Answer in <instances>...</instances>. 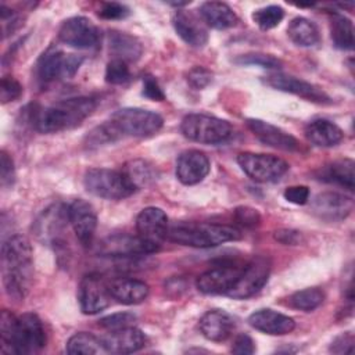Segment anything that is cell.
Wrapping results in <instances>:
<instances>
[{
    "label": "cell",
    "instance_id": "42",
    "mask_svg": "<svg viewBox=\"0 0 355 355\" xmlns=\"http://www.w3.org/2000/svg\"><path fill=\"white\" fill-rule=\"evenodd\" d=\"M212 72L205 67H194L187 73V80L194 89H204L212 82Z\"/></svg>",
    "mask_w": 355,
    "mask_h": 355
},
{
    "label": "cell",
    "instance_id": "18",
    "mask_svg": "<svg viewBox=\"0 0 355 355\" xmlns=\"http://www.w3.org/2000/svg\"><path fill=\"white\" fill-rule=\"evenodd\" d=\"M168 229V216L161 208L147 207L136 218L137 236L150 244L159 247L166 239Z\"/></svg>",
    "mask_w": 355,
    "mask_h": 355
},
{
    "label": "cell",
    "instance_id": "16",
    "mask_svg": "<svg viewBox=\"0 0 355 355\" xmlns=\"http://www.w3.org/2000/svg\"><path fill=\"white\" fill-rule=\"evenodd\" d=\"M354 209V200L336 191H323L311 201V211L315 216L327 222L344 220Z\"/></svg>",
    "mask_w": 355,
    "mask_h": 355
},
{
    "label": "cell",
    "instance_id": "27",
    "mask_svg": "<svg viewBox=\"0 0 355 355\" xmlns=\"http://www.w3.org/2000/svg\"><path fill=\"white\" fill-rule=\"evenodd\" d=\"M110 293L111 297L121 304L136 305L148 297L150 288L141 280L121 277L110 283Z\"/></svg>",
    "mask_w": 355,
    "mask_h": 355
},
{
    "label": "cell",
    "instance_id": "14",
    "mask_svg": "<svg viewBox=\"0 0 355 355\" xmlns=\"http://www.w3.org/2000/svg\"><path fill=\"white\" fill-rule=\"evenodd\" d=\"M158 250V245L150 244L139 236L130 234H112L101 240L97 245V252L100 255L118 258H130L144 254H153Z\"/></svg>",
    "mask_w": 355,
    "mask_h": 355
},
{
    "label": "cell",
    "instance_id": "48",
    "mask_svg": "<svg viewBox=\"0 0 355 355\" xmlns=\"http://www.w3.org/2000/svg\"><path fill=\"white\" fill-rule=\"evenodd\" d=\"M273 237L276 241L284 245H297L302 240V234L293 229H279L273 233Z\"/></svg>",
    "mask_w": 355,
    "mask_h": 355
},
{
    "label": "cell",
    "instance_id": "30",
    "mask_svg": "<svg viewBox=\"0 0 355 355\" xmlns=\"http://www.w3.org/2000/svg\"><path fill=\"white\" fill-rule=\"evenodd\" d=\"M354 161L349 158L337 159L322 168L319 179L340 184L348 190H354L355 186V175H354Z\"/></svg>",
    "mask_w": 355,
    "mask_h": 355
},
{
    "label": "cell",
    "instance_id": "34",
    "mask_svg": "<svg viewBox=\"0 0 355 355\" xmlns=\"http://www.w3.org/2000/svg\"><path fill=\"white\" fill-rule=\"evenodd\" d=\"M67 352L71 355H97L107 354L101 338L92 333L80 331L73 334L67 343Z\"/></svg>",
    "mask_w": 355,
    "mask_h": 355
},
{
    "label": "cell",
    "instance_id": "10",
    "mask_svg": "<svg viewBox=\"0 0 355 355\" xmlns=\"http://www.w3.org/2000/svg\"><path fill=\"white\" fill-rule=\"evenodd\" d=\"M83 62L82 55L65 54L58 49H50L37 61V78L44 82H53L58 78H72Z\"/></svg>",
    "mask_w": 355,
    "mask_h": 355
},
{
    "label": "cell",
    "instance_id": "22",
    "mask_svg": "<svg viewBox=\"0 0 355 355\" xmlns=\"http://www.w3.org/2000/svg\"><path fill=\"white\" fill-rule=\"evenodd\" d=\"M68 207L54 204L35 222V233L43 241L60 244V236L68 223Z\"/></svg>",
    "mask_w": 355,
    "mask_h": 355
},
{
    "label": "cell",
    "instance_id": "49",
    "mask_svg": "<svg viewBox=\"0 0 355 355\" xmlns=\"http://www.w3.org/2000/svg\"><path fill=\"white\" fill-rule=\"evenodd\" d=\"M354 337L351 333H344L336 337L330 345V351L334 354H348L352 351Z\"/></svg>",
    "mask_w": 355,
    "mask_h": 355
},
{
    "label": "cell",
    "instance_id": "21",
    "mask_svg": "<svg viewBox=\"0 0 355 355\" xmlns=\"http://www.w3.org/2000/svg\"><path fill=\"white\" fill-rule=\"evenodd\" d=\"M172 25L183 42L193 47H202L208 42V31L201 17L187 10H178L172 15Z\"/></svg>",
    "mask_w": 355,
    "mask_h": 355
},
{
    "label": "cell",
    "instance_id": "26",
    "mask_svg": "<svg viewBox=\"0 0 355 355\" xmlns=\"http://www.w3.org/2000/svg\"><path fill=\"white\" fill-rule=\"evenodd\" d=\"M304 133L306 139L318 147H333L344 139V132L334 122L318 118L306 123Z\"/></svg>",
    "mask_w": 355,
    "mask_h": 355
},
{
    "label": "cell",
    "instance_id": "1",
    "mask_svg": "<svg viewBox=\"0 0 355 355\" xmlns=\"http://www.w3.org/2000/svg\"><path fill=\"white\" fill-rule=\"evenodd\" d=\"M3 284L8 297L24 300L29 293L33 277L32 247L21 234L10 236L1 245Z\"/></svg>",
    "mask_w": 355,
    "mask_h": 355
},
{
    "label": "cell",
    "instance_id": "15",
    "mask_svg": "<svg viewBox=\"0 0 355 355\" xmlns=\"http://www.w3.org/2000/svg\"><path fill=\"white\" fill-rule=\"evenodd\" d=\"M265 83L276 90L295 94L298 97H302V98L316 103V104H331L333 103L330 96L327 93H324L320 87H318L306 80L291 76V75L279 73V72L270 73L265 78Z\"/></svg>",
    "mask_w": 355,
    "mask_h": 355
},
{
    "label": "cell",
    "instance_id": "23",
    "mask_svg": "<svg viewBox=\"0 0 355 355\" xmlns=\"http://www.w3.org/2000/svg\"><path fill=\"white\" fill-rule=\"evenodd\" d=\"M101 341L107 354H132L141 349L146 345L147 338L141 330L129 326L111 330L101 338Z\"/></svg>",
    "mask_w": 355,
    "mask_h": 355
},
{
    "label": "cell",
    "instance_id": "6",
    "mask_svg": "<svg viewBox=\"0 0 355 355\" xmlns=\"http://www.w3.org/2000/svg\"><path fill=\"white\" fill-rule=\"evenodd\" d=\"M180 130L189 140L201 144H220L227 141L233 129L225 119L207 114H189L182 119Z\"/></svg>",
    "mask_w": 355,
    "mask_h": 355
},
{
    "label": "cell",
    "instance_id": "9",
    "mask_svg": "<svg viewBox=\"0 0 355 355\" xmlns=\"http://www.w3.org/2000/svg\"><path fill=\"white\" fill-rule=\"evenodd\" d=\"M243 266V263L230 259L219 261L197 277L196 286L202 294L226 295L237 282Z\"/></svg>",
    "mask_w": 355,
    "mask_h": 355
},
{
    "label": "cell",
    "instance_id": "41",
    "mask_svg": "<svg viewBox=\"0 0 355 355\" xmlns=\"http://www.w3.org/2000/svg\"><path fill=\"white\" fill-rule=\"evenodd\" d=\"M21 94H22V86L19 85V82H18L15 78H12V76H4V78L1 79L0 97H1V103H3V104L19 98Z\"/></svg>",
    "mask_w": 355,
    "mask_h": 355
},
{
    "label": "cell",
    "instance_id": "28",
    "mask_svg": "<svg viewBox=\"0 0 355 355\" xmlns=\"http://www.w3.org/2000/svg\"><path fill=\"white\" fill-rule=\"evenodd\" d=\"M198 12L204 24L214 29H227L239 21L236 12L222 1H205L200 6Z\"/></svg>",
    "mask_w": 355,
    "mask_h": 355
},
{
    "label": "cell",
    "instance_id": "46",
    "mask_svg": "<svg viewBox=\"0 0 355 355\" xmlns=\"http://www.w3.org/2000/svg\"><path fill=\"white\" fill-rule=\"evenodd\" d=\"M143 94L154 101H162L165 100V94L162 89L159 87L158 82L153 76H146L143 79Z\"/></svg>",
    "mask_w": 355,
    "mask_h": 355
},
{
    "label": "cell",
    "instance_id": "33",
    "mask_svg": "<svg viewBox=\"0 0 355 355\" xmlns=\"http://www.w3.org/2000/svg\"><path fill=\"white\" fill-rule=\"evenodd\" d=\"M330 36L334 47L340 50L354 49V26L349 18L334 12L330 21Z\"/></svg>",
    "mask_w": 355,
    "mask_h": 355
},
{
    "label": "cell",
    "instance_id": "31",
    "mask_svg": "<svg viewBox=\"0 0 355 355\" xmlns=\"http://www.w3.org/2000/svg\"><path fill=\"white\" fill-rule=\"evenodd\" d=\"M288 37L301 47H311L319 43L320 35L318 26L304 17H295L287 26Z\"/></svg>",
    "mask_w": 355,
    "mask_h": 355
},
{
    "label": "cell",
    "instance_id": "36",
    "mask_svg": "<svg viewBox=\"0 0 355 355\" xmlns=\"http://www.w3.org/2000/svg\"><path fill=\"white\" fill-rule=\"evenodd\" d=\"M284 17V10L280 6H266L262 8H258L252 14L254 22L262 29L268 31L275 26H277Z\"/></svg>",
    "mask_w": 355,
    "mask_h": 355
},
{
    "label": "cell",
    "instance_id": "2",
    "mask_svg": "<svg viewBox=\"0 0 355 355\" xmlns=\"http://www.w3.org/2000/svg\"><path fill=\"white\" fill-rule=\"evenodd\" d=\"M1 352L15 355L36 354L46 345V333L36 313L28 312L14 316L4 309L0 316Z\"/></svg>",
    "mask_w": 355,
    "mask_h": 355
},
{
    "label": "cell",
    "instance_id": "32",
    "mask_svg": "<svg viewBox=\"0 0 355 355\" xmlns=\"http://www.w3.org/2000/svg\"><path fill=\"white\" fill-rule=\"evenodd\" d=\"M122 172L125 173V176L136 190L148 187L155 182L158 176L154 165H151L148 161H144V159L129 161L128 164H125Z\"/></svg>",
    "mask_w": 355,
    "mask_h": 355
},
{
    "label": "cell",
    "instance_id": "3",
    "mask_svg": "<svg viewBox=\"0 0 355 355\" xmlns=\"http://www.w3.org/2000/svg\"><path fill=\"white\" fill-rule=\"evenodd\" d=\"M97 107V100L89 96L72 97L33 112L32 122L40 133H58L79 126Z\"/></svg>",
    "mask_w": 355,
    "mask_h": 355
},
{
    "label": "cell",
    "instance_id": "29",
    "mask_svg": "<svg viewBox=\"0 0 355 355\" xmlns=\"http://www.w3.org/2000/svg\"><path fill=\"white\" fill-rule=\"evenodd\" d=\"M110 51L115 55V58L128 61H136L140 58L143 53V46L137 37L125 33L112 31L110 32Z\"/></svg>",
    "mask_w": 355,
    "mask_h": 355
},
{
    "label": "cell",
    "instance_id": "40",
    "mask_svg": "<svg viewBox=\"0 0 355 355\" xmlns=\"http://www.w3.org/2000/svg\"><path fill=\"white\" fill-rule=\"evenodd\" d=\"M234 219L239 225L244 227H255L261 223V215L255 208L248 205H240L233 211Z\"/></svg>",
    "mask_w": 355,
    "mask_h": 355
},
{
    "label": "cell",
    "instance_id": "43",
    "mask_svg": "<svg viewBox=\"0 0 355 355\" xmlns=\"http://www.w3.org/2000/svg\"><path fill=\"white\" fill-rule=\"evenodd\" d=\"M129 8L125 4L110 1L103 3L101 8L98 10V15L104 19H122L129 15Z\"/></svg>",
    "mask_w": 355,
    "mask_h": 355
},
{
    "label": "cell",
    "instance_id": "17",
    "mask_svg": "<svg viewBox=\"0 0 355 355\" xmlns=\"http://www.w3.org/2000/svg\"><path fill=\"white\" fill-rule=\"evenodd\" d=\"M68 220L79 243L85 248L90 247L97 227V215L93 205L82 198L73 200L68 205Z\"/></svg>",
    "mask_w": 355,
    "mask_h": 355
},
{
    "label": "cell",
    "instance_id": "24",
    "mask_svg": "<svg viewBox=\"0 0 355 355\" xmlns=\"http://www.w3.org/2000/svg\"><path fill=\"white\" fill-rule=\"evenodd\" d=\"M248 323L255 330L270 336H284L291 333L295 327L293 318L272 309L255 311L248 316Z\"/></svg>",
    "mask_w": 355,
    "mask_h": 355
},
{
    "label": "cell",
    "instance_id": "35",
    "mask_svg": "<svg viewBox=\"0 0 355 355\" xmlns=\"http://www.w3.org/2000/svg\"><path fill=\"white\" fill-rule=\"evenodd\" d=\"M323 300H324V294L320 288L309 287L291 294L288 298V304L295 309L311 312L316 309L323 302Z\"/></svg>",
    "mask_w": 355,
    "mask_h": 355
},
{
    "label": "cell",
    "instance_id": "4",
    "mask_svg": "<svg viewBox=\"0 0 355 355\" xmlns=\"http://www.w3.org/2000/svg\"><path fill=\"white\" fill-rule=\"evenodd\" d=\"M241 232L233 226L216 223H180L168 229L166 240L182 245L208 248L241 239Z\"/></svg>",
    "mask_w": 355,
    "mask_h": 355
},
{
    "label": "cell",
    "instance_id": "39",
    "mask_svg": "<svg viewBox=\"0 0 355 355\" xmlns=\"http://www.w3.org/2000/svg\"><path fill=\"white\" fill-rule=\"evenodd\" d=\"M135 322H136V315H133L130 312H118V313H112V315L101 318L98 320V324L111 331V330H118V329L133 326Z\"/></svg>",
    "mask_w": 355,
    "mask_h": 355
},
{
    "label": "cell",
    "instance_id": "45",
    "mask_svg": "<svg viewBox=\"0 0 355 355\" xmlns=\"http://www.w3.org/2000/svg\"><path fill=\"white\" fill-rule=\"evenodd\" d=\"M283 196L288 202L304 205L309 200V189L306 186H290L284 190Z\"/></svg>",
    "mask_w": 355,
    "mask_h": 355
},
{
    "label": "cell",
    "instance_id": "13",
    "mask_svg": "<svg viewBox=\"0 0 355 355\" xmlns=\"http://www.w3.org/2000/svg\"><path fill=\"white\" fill-rule=\"evenodd\" d=\"M111 298L110 284H107L101 276L90 273L80 280L78 288V301L83 313L96 315L104 311L108 308Z\"/></svg>",
    "mask_w": 355,
    "mask_h": 355
},
{
    "label": "cell",
    "instance_id": "38",
    "mask_svg": "<svg viewBox=\"0 0 355 355\" xmlns=\"http://www.w3.org/2000/svg\"><path fill=\"white\" fill-rule=\"evenodd\" d=\"M236 62L244 65H258L269 69H279L282 67V61L279 58L263 53H250L240 55L239 58H236Z\"/></svg>",
    "mask_w": 355,
    "mask_h": 355
},
{
    "label": "cell",
    "instance_id": "20",
    "mask_svg": "<svg viewBox=\"0 0 355 355\" xmlns=\"http://www.w3.org/2000/svg\"><path fill=\"white\" fill-rule=\"evenodd\" d=\"M209 159L200 150H186L176 161V178L183 184H197L209 173Z\"/></svg>",
    "mask_w": 355,
    "mask_h": 355
},
{
    "label": "cell",
    "instance_id": "8",
    "mask_svg": "<svg viewBox=\"0 0 355 355\" xmlns=\"http://www.w3.org/2000/svg\"><path fill=\"white\" fill-rule=\"evenodd\" d=\"M237 164L248 178L259 183L277 182L288 171V164L272 154L241 153L237 155Z\"/></svg>",
    "mask_w": 355,
    "mask_h": 355
},
{
    "label": "cell",
    "instance_id": "19",
    "mask_svg": "<svg viewBox=\"0 0 355 355\" xmlns=\"http://www.w3.org/2000/svg\"><path fill=\"white\" fill-rule=\"evenodd\" d=\"M247 128L252 132V135L262 141L263 144L279 148L283 151H298L300 150V141L291 136L290 133L284 132L283 129L265 122L262 119L250 118L245 121Z\"/></svg>",
    "mask_w": 355,
    "mask_h": 355
},
{
    "label": "cell",
    "instance_id": "47",
    "mask_svg": "<svg viewBox=\"0 0 355 355\" xmlns=\"http://www.w3.org/2000/svg\"><path fill=\"white\" fill-rule=\"evenodd\" d=\"M232 352L233 354H239V355H250L255 352V345L252 338L248 334H239L233 343L232 347Z\"/></svg>",
    "mask_w": 355,
    "mask_h": 355
},
{
    "label": "cell",
    "instance_id": "37",
    "mask_svg": "<svg viewBox=\"0 0 355 355\" xmlns=\"http://www.w3.org/2000/svg\"><path fill=\"white\" fill-rule=\"evenodd\" d=\"M130 78L129 67L125 61L114 58L105 67V80L111 85H122Z\"/></svg>",
    "mask_w": 355,
    "mask_h": 355
},
{
    "label": "cell",
    "instance_id": "7",
    "mask_svg": "<svg viewBox=\"0 0 355 355\" xmlns=\"http://www.w3.org/2000/svg\"><path fill=\"white\" fill-rule=\"evenodd\" d=\"M83 184L89 193L105 200H123L136 191L122 171L107 168L89 169Z\"/></svg>",
    "mask_w": 355,
    "mask_h": 355
},
{
    "label": "cell",
    "instance_id": "11",
    "mask_svg": "<svg viewBox=\"0 0 355 355\" xmlns=\"http://www.w3.org/2000/svg\"><path fill=\"white\" fill-rule=\"evenodd\" d=\"M270 273V262L265 257H255L250 262L244 263L241 273L226 294L236 300H244L257 294L268 282Z\"/></svg>",
    "mask_w": 355,
    "mask_h": 355
},
{
    "label": "cell",
    "instance_id": "5",
    "mask_svg": "<svg viewBox=\"0 0 355 355\" xmlns=\"http://www.w3.org/2000/svg\"><path fill=\"white\" fill-rule=\"evenodd\" d=\"M162 125L164 119L159 114L143 108H121L104 122L112 143L121 137L154 136Z\"/></svg>",
    "mask_w": 355,
    "mask_h": 355
},
{
    "label": "cell",
    "instance_id": "12",
    "mask_svg": "<svg viewBox=\"0 0 355 355\" xmlns=\"http://www.w3.org/2000/svg\"><path fill=\"white\" fill-rule=\"evenodd\" d=\"M58 37L75 49H94L101 40V32L89 18L71 17L60 26Z\"/></svg>",
    "mask_w": 355,
    "mask_h": 355
},
{
    "label": "cell",
    "instance_id": "25",
    "mask_svg": "<svg viewBox=\"0 0 355 355\" xmlns=\"http://www.w3.org/2000/svg\"><path fill=\"white\" fill-rule=\"evenodd\" d=\"M200 330L202 336L215 343L225 341L234 330V319L222 309H212L200 319Z\"/></svg>",
    "mask_w": 355,
    "mask_h": 355
},
{
    "label": "cell",
    "instance_id": "44",
    "mask_svg": "<svg viewBox=\"0 0 355 355\" xmlns=\"http://www.w3.org/2000/svg\"><path fill=\"white\" fill-rule=\"evenodd\" d=\"M0 180H1V186L3 187H8L14 183L15 180V169H14V162L11 159V157L6 153L1 151L0 155Z\"/></svg>",
    "mask_w": 355,
    "mask_h": 355
}]
</instances>
